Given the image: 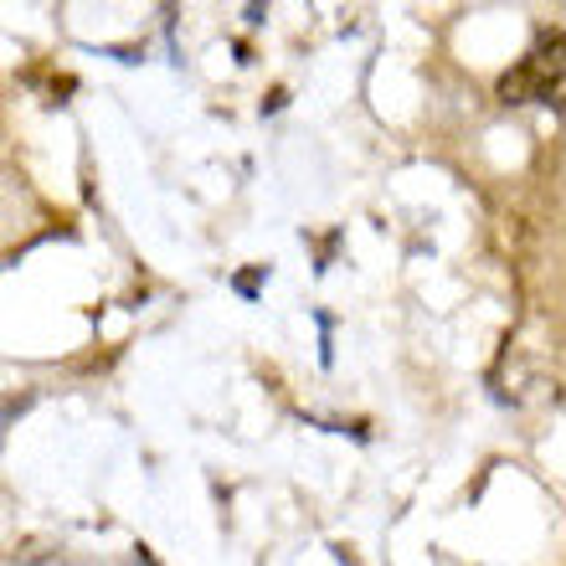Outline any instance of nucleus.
I'll use <instances>...</instances> for the list:
<instances>
[{"label": "nucleus", "instance_id": "1", "mask_svg": "<svg viewBox=\"0 0 566 566\" xmlns=\"http://www.w3.org/2000/svg\"><path fill=\"white\" fill-rule=\"evenodd\" d=\"M500 98H505V104L566 108V31H552L546 42H536L500 77Z\"/></svg>", "mask_w": 566, "mask_h": 566}]
</instances>
